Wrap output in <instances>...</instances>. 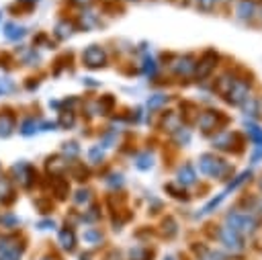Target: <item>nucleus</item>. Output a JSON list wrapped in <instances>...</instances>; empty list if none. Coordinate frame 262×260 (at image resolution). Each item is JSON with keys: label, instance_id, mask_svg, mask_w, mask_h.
<instances>
[{"label": "nucleus", "instance_id": "9b49d317", "mask_svg": "<svg viewBox=\"0 0 262 260\" xmlns=\"http://www.w3.org/2000/svg\"><path fill=\"white\" fill-rule=\"evenodd\" d=\"M149 252L145 250V248H141V246H135L131 252H129V260H149Z\"/></svg>", "mask_w": 262, "mask_h": 260}, {"label": "nucleus", "instance_id": "423d86ee", "mask_svg": "<svg viewBox=\"0 0 262 260\" xmlns=\"http://www.w3.org/2000/svg\"><path fill=\"white\" fill-rule=\"evenodd\" d=\"M59 244H61L63 250H74V246H76V235H74V231L68 229V227H63V229L59 231Z\"/></svg>", "mask_w": 262, "mask_h": 260}, {"label": "nucleus", "instance_id": "1a4fd4ad", "mask_svg": "<svg viewBox=\"0 0 262 260\" xmlns=\"http://www.w3.org/2000/svg\"><path fill=\"white\" fill-rule=\"evenodd\" d=\"M14 127V117L8 115V113H2L0 115V135H8Z\"/></svg>", "mask_w": 262, "mask_h": 260}, {"label": "nucleus", "instance_id": "6ab92c4d", "mask_svg": "<svg viewBox=\"0 0 262 260\" xmlns=\"http://www.w3.org/2000/svg\"><path fill=\"white\" fill-rule=\"evenodd\" d=\"M104 260H121V254L119 252H111V254H106Z\"/></svg>", "mask_w": 262, "mask_h": 260}, {"label": "nucleus", "instance_id": "ddd939ff", "mask_svg": "<svg viewBox=\"0 0 262 260\" xmlns=\"http://www.w3.org/2000/svg\"><path fill=\"white\" fill-rule=\"evenodd\" d=\"M84 240H86L88 244L96 246V244H100V242H102V235H100V231H98V229H86V231H84Z\"/></svg>", "mask_w": 262, "mask_h": 260}, {"label": "nucleus", "instance_id": "aec40b11", "mask_svg": "<svg viewBox=\"0 0 262 260\" xmlns=\"http://www.w3.org/2000/svg\"><path fill=\"white\" fill-rule=\"evenodd\" d=\"M41 260H55V258H41Z\"/></svg>", "mask_w": 262, "mask_h": 260}, {"label": "nucleus", "instance_id": "412c9836", "mask_svg": "<svg viewBox=\"0 0 262 260\" xmlns=\"http://www.w3.org/2000/svg\"><path fill=\"white\" fill-rule=\"evenodd\" d=\"M166 260H174V258H166Z\"/></svg>", "mask_w": 262, "mask_h": 260}, {"label": "nucleus", "instance_id": "f03ea898", "mask_svg": "<svg viewBox=\"0 0 262 260\" xmlns=\"http://www.w3.org/2000/svg\"><path fill=\"white\" fill-rule=\"evenodd\" d=\"M199 166H201V170H203L207 176H215V178L223 176V174L229 170V166H227L223 160L215 158L213 154H203V156H201Z\"/></svg>", "mask_w": 262, "mask_h": 260}, {"label": "nucleus", "instance_id": "7ed1b4c3", "mask_svg": "<svg viewBox=\"0 0 262 260\" xmlns=\"http://www.w3.org/2000/svg\"><path fill=\"white\" fill-rule=\"evenodd\" d=\"M219 240H221V244H223L227 250H231V252L244 250V240H242V235H239L237 231H233L231 227H227V225L219 229Z\"/></svg>", "mask_w": 262, "mask_h": 260}, {"label": "nucleus", "instance_id": "6e6552de", "mask_svg": "<svg viewBox=\"0 0 262 260\" xmlns=\"http://www.w3.org/2000/svg\"><path fill=\"white\" fill-rule=\"evenodd\" d=\"M217 117H219V113H217V111H207V113H203V115H201V119H199V123H201L203 131H209L211 127H215Z\"/></svg>", "mask_w": 262, "mask_h": 260}, {"label": "nucleus", "instance_id": "f3484780", "mask_svg": "<svg viewBox=\"0 0 262 260\" xmlns=\"http://www.w3.org/2000/svg\"><path fill=\"white\" fill-rule=\"evenodd\" d=\"M137 166H139V168H149V166H151V156H149V158H147V154H145V156H139V158H137Z\"/></svg>", "mask_w": 262, "mask_h": 260}, {"label": "nucleus", "instance_id": "dca6fc26", "mask_svg": "<svg viewBox=\"0 0 262 260\" xmlns=\"http://www.w3.org/2000/svg\"><path fill=\"white\" fill-rule=\"evenodd\" d=\"M166 102V96L164 94H156L151 100H149V109H156V106H160V104H164Z\"/></svg>", "mask_w": 262, "mask_h": 260}, {"label": "nucleus", "instance_id": "f8f14e48", "mask_svg": "<svg viewBox=\"0 0 262 260\" xmlns=\"http://www.w3.org/2000/svg\"><path fill=\"white\" fill-rule=\"evenodd\" d=\"M246 131H248V135L256 141V145H262V129H260V127L248 123V125H246Z\"/></svg>", "mask_w": 262, "mask_h": 260}, {"label": "nucleus", "instance_id": "2eb2a0df", "mask_svg": "<svg viewBox=\"0 0 262 260\" xmlns=\"http://www.w3.org/2000/svg\"><path fill=\"white\" fill-rule=\"evenodd\" d=\"M225 197H227V190H223V192H219V197H217V199H213V201H209V203L205 205V209H203V213H211V211H213V209H215V207H217V205H219V203H221V201H223Z\"/></svg>", "mask_w": 262, "mask_h": 260}, {"label": "nucleus", "instance_id": "4468645a", "mask_svg": "<svg viewBox=\"0 0 262 260\" xmlns=\"http://www.w3.org/2000/svg\"><path fill=\"white\" fill-rule=\"evenodd\" d=\"M0 223H4L6 229H14L18 225V219L14 215H10V213H4V215H0Z\"/></svg>", "mask_w": 262, "mask_h": 260}, {"label": "nucleus", "instance_id": "0eeeda50", "mask_svg": "<svg viewBox=\"0 0 262 260\" xmlns=\"http://www.w3.org/2000/svg\"><path fill=\"white\" fill-rule=\"evenodd\" d=\"M178 180H180L182 184H192V182L196 180V172H194V168H192L190 164H184V166L180 168V172H178Z\"/></svg>", "mask_w": 262, "mask_h": 260}, {"label": "nucleus", "instance_id": "39448f33", "mask_svg": "<svg viewBox=\"0 0 262 260\" xmlns=\"http://www.w3.org/2000/svg\"><path fill=\"white\" fill-rule=\"evenodd\" d=\"M215 59H217V55L213 53V51H209V53H205V57H203V61L199 63V70H196V76L199 78H205L211 70H213V63H215Z\"/></svg>", "mask_w": 262, "mask_h": 260}, {"label": "nucleus", "instance_id": "f257e3e1", "mask_svg": "<svg viewBox=\"0 0 262 260\" xmlns=\"http://www.w3.org/2000/svg\"><path fill=\"white\" fill-rule=\"evenodd\" d=\"M227 227H231L233 231H237L239 235L252 233L258 227V219L252 213H242V211H231L227 215Z\"/></svg>", "mask_w": 262, "mask_h": 260}, {"label": "nucleus", "instance_id": "9d476101", "mask_svg": "<svg viewBox=\"0 0 262 260\" xmlns=\"http://www.w3.org/2000/svg\"><path fill=\"white\" fill-rule=\"evenodd\" d=\"M252 12H254V2L252 0H242L239 6H237V14L242 18H246V16H252Z\"/></svg>", "mask_w": 262, "mask_h": 260}, {"label": "nucleus", "instance_id": "20e7f679", "mask_svg": "<svg viewBox=\"0 0 262 260\" xmlns=\"http://www.w3.org/2000/svg\"><path fill=\"white\" fill-rule=\"evenodd\" d=\"M82 59H84V63H86L88 68H100V66H104L106 55H104V49H102V47H98V45H90V47L84 51Z\"/></svg>", "mask_w": 262, "mask_h": 260}, {"label": "nucleus", "instance_id": "a211bd4d", "mask_svg": "<svg viewBox=\"0 0 262 260\" xmlns=\"http://www.w3.org/2000/svg\"><path fill=\"white\" fill-rule=\"evenodd\" d=\"M76 194H78L76 197V203H88V199H90V192L88 190H78Z\"/></svg>", "mask_w": 262, "mask_h": 260}]
</instances>
